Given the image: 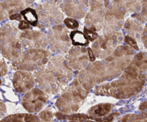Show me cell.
<instances>
[{
	"label": "cell",
	"mask_w": 147,
	"mask_h": 122,
	"mask_svg": "<svg viewBox=\"0 0 147 122\" xmlns=\"http://www.w3.org/2000/svg\"><path fill=\"white\" fill-rule=\"evenodd\" d=\"M14 87L18 92L23 93L30 91L34 85V77L26 71H17L13 78Z\"/></svg>",
	"instance_id": "9c48e42d"
},
{
	"label": "cell",
	"mask_w": 147,
	"mask_h": 122,
	"mask_svg": "<svg viewBox=\"0 0 147 122\" xmlns=\"http://www.w3.org/2000/svg\"><path fill=\"white\" fill-rule=\"evenodd\" d=\"M20 14H22L24 19L27 21L30 25L34 26V27L37 25V23H38V16H37L35 10L32 8H27L25 9L22 10L20 12Z\"/></svg>",
	"instance_id": "2e32d148"
},
{
	"label": "cell",
	"mask_w": 147,
	"mask_h": 122,
	"mask_svg": "<svg viewBox=\"0 0 147 122\" xmlns=\"http://www.w3.org/2000/svg\"><path fill=\"white\" fill-rule=\"evenodd\" d=\"M64 24L66 27L70 29H76L78 28L79 23L76 19L72 18H66L64 20Z\"/></svg>",
	"instance_id": "ac0fdd59"
},
{
	"label": "cell",
	"mask_w": 147,
	"mask_h": 122,
	"mask_svg": "<svg viewBox=\"0 0 147 122\" xmlns=\"http://www.w3.org/2000/svg\"><path fill=\"white\" fill-rule=\"evenodd\" d=\"M88 93V89L79 80L76 79L69 89L59 97L56 106L64 114H74L82 106Z\"/></svg>",
	"instance_id": "277c9868"
},
{
	"label": "cell",
	"mask_w": 147,
	"mask_h": 122,
	"mask_svg": "<svg viewBox=\"0 0 147 122\" xmlns=\"http://www.w3.org/2000/svg\"><path fill=\"white\" fill-rule=\"evenodd\" d=\"M38 117L42 122H52L53 119V113L48 110H45L40 112Z\"/></svg>",
	"instance_id": "e0dca14e"
},
{
	"label": "cell",
	"mask_w": 147,
	"mask_h": 122,
	"mask_svg": "<svg viewBox=\"0 0 147 122\" xmlns=\"http://www.w3.org/2000/svg\"><path fill=\"white\" fill-rule=\"evenodd\" d=\"M67 122H78V121H69Z\"/></svg>",
	"instance_id": "d4e9b609"
},
{
	"label": "cell",
	"mask_w": 147,
	"mask_h": 122,
	"mask_svg": "<svg viewBox=\"0 0 147 122\" xmlns=\"http://www.w3.org/2000/svg\"><path fill=\"white\" fill-rule=\"evenodd\" d=\"M70 38L74 46H86L89 43V40L84 33L78 30H75L70 32Z\"/></svg>",
	"instance_id": "9a60e30c"
},
{
	"label": "cell",
	"mask_w": 147,
	"mask_h": 122,
	"mask_svg": "<svg viewBox=\"0 0 147 122\" xmlns=\"http://www.w3.org/2000/svg\"><path fill=\"white\" fill-rule=\"evenodd\" d=\"M57 119L59 120H70V121H76L78 122H113V119L117 116H119L118 113H112L109 114L106 117L103 118H96L89 114H65L61 112L56 113L55 114Z\"/></svg>",
	"instance_id": "ba28073f"
},
{
	"label": "cell",
	"mask_w": 147,
	"mask_h": 122,
	"mask_svg": "<svg viewBox=\"0 0 147 122\" xmlns=\"http://www.w3.org/2000/svg\"><path fill=\"white\" fill-rule=\"evenodd\" d=\"M126 71L133 74H144L147 71V53H139L126 68Z\"/></svg>",
	"instance_id": "8fae6325"
},
{
	"label": "cell",
	"mask_w": 147,
	"mask_h": 122,
	"mask_svg": "<svg viewBox=\"0 0 147 122\" xmlns=\"http://www.w3.org/2000/svg\"><path fill=\"white\" fill-rule=\"evenodd\" d=\"M88 54V57L89 59H90V61H94L95 59H96V55H95L94 52H93V49L91 48H88L87 49Z\"/></svg>",
	"instance_id": "7402d4cb"
},
{
	"label": "cell",
	"mask_w": 147,
	"mask_h": 122,
	"mask_svg": "<svg viewBox=\"0 0 147 122\" xmlns=\"http://www.w3.org/2000/svg\"><path fill=\"white\" fill-rule=\"evenodd\" d=\"M83 33L86 35V37H87L88 39L90 41H95L98 38V34L96 31L90 29L86 28V27L84 28V32Z\"/></svg>",
	"instance_id": "d6986e66"
},
{
	"label": "cell",
	"mask_w": 147,
	"mask_h": 122,
	"mask_svg": "<svg viewBox=\"0 0 147 122\" xmlns=\"http://www.w3.org/2000/svg\"><path fill=\"white\" fill-rule=\"evenodd\" d=\"M143 41L147 48V31H146V32L144 33V35L143 36Z\"/></svg>",
	"instance_id": "cb8c5ba5"
},
{
	"label": "cell",
	"mask_w": 147,
	"mask_h": 122,
	"mask_svg": "<svg viewBox=\"0 0 147 122\" xmlns=\"http://www.w3.org/2000/svg\"><path fill=\"white\" fill-rule=\"evenodd\" d=\"M124 41L127 44H129L130 47H131L132 48L134 49L135 50H139V47H138V44L136 43V40L134 38H132L131 37H130L129 35H126L125 37Z\"/></svg>",
	"instance_id": "ffe728a7"
},
{
	"label": "cell",
	"mask_w": 147,
	"mask_h": 122,
	"mask_svg": "<svg viewBox=\"0 0 147 122\" xmlns=\"http://www.w3.org/2000/svg\"><path fill=\"white\" fill-rule=\"evenodd\" d=\"M112 109L111 104H99L93 106L88 111V114L96 118H103L109 115Z\"/></svg>",
	"instance_id": "4fadbf2b"
},
{
	"label": "cell",
	"mask_w": 147,
	"mask_h": 122,
	"mask_svg": "<svg viewBox=\"0 0 147 122\" xmlns=\"http://www.w3.org/2000/svg\"><path fill=\"white\" fill-rule=\"evenodd\" d=\"M35 80L42 89L50 94H56L64 89L72 77V71L67 61L56 57L46 67L36 71Z\"/></svg>",
	"instance_id": "7a4b0ae2"
},
{
	"label": "cell",
	"mask_w": 147,
	"mask_h": 122,
	"mask_svg": "<svg viewBox=\"0 0 147 122\" xmlns=\"http://www.w3.org/2000/svg\"><path fill=\"white\" fill-rule=\"evenodd\" d=\"M138 114H127L122 117L118 122H147V101L140 105Z\"/></svg>",
	"instance_id": "7c38bea8"
},
{
	"label": "cell",
	"mask_w": 147,
	"mask_h": 122,
	"mask_svg": "<svg viewBox=\"0 0 147 122\" xmlns=\"http://www.w3.org/2000/svg\"><path fill=\"white\" fill-rule=\"evenodd\" d=\"M119 40L114 35L102 37L93 45V51L96 57L98 58H106L113 53Z\"/></svg>",
	"instance_id": "52a82bcc"
},
{
	"label": "cell",
	"mask_w": 147,
	"mask_h": 122,
	"mask_svg": "<svg viewBox=\"0 0 147 122\" xmlns=\"http://www.w3.org/2000/svg\"><path fill=\"white\" fill-rule=\"evenodd\" d=\"M133 54V50L129 47H119L113 55L88 66L81 71L79 81L89 90L97 83L116 77L130 62Z\"/></svg>",
	"instance_id": "6da1fadb"
},
{
	"label": "cell",
	"mask_w": 147,
	"mask_h": 122,
	"mask_svg": "<svg viewBox=\"0 0 147 122\" xmlns=\"http://www.w3.org/2000/svg\"><path fill=\"white\" fill-rule=\"evenodd\" d=\"M86 49L83 48L73 49L67 55V64L70 68L81 69L88 64V56Z\"/></svg>",
	"instance_id": "30bf717a"
},
{
	"label": "cell",
	"mask_w": 147,
	"mask_h": 122,
	"mask_svg": "<svg viewBox=\"0 0 147 122\" xmlns=\"http://www.w3.org/2000/svg\"><path fill=\"white\" fill-rule=\"evenodd\" d=\"M146 79L145 74L133 75L125 71L120 79L100 86L95 91L98 95L110 96L116 99H127L140 92Z\"/></svg>",
	"instance_id": "3957f363"
},
{
	"label": "cell",
	"mask_w": 147,
	"mask_h": 122,
	"mask_svg": "<svg viewBox=\"0 0 147 122\" xmlns=\"http://www.w3.org/2000/svg\"><path fill=\"white\" fill-rule=\"evenodd\" d=\"M30 24L27 22L25 20H22L20 21L18 25V28L21 30H25V29H30Z\"/></svg>",
	"instance_id": "44dd1931"
},
{
	"label": "cell",
	"mask_w": 147,
	"mask_h": 122,
	"mask_svg": "<svg viewBox=\"0 0 147 122\" xmlns=\"http://www.w3.org/2000/svg\"><path fill=\"white\" fill-rule=\"evenodd\" d=\"M50 54L41 49H30L14 61L13 66L18 69L33 70L47 62Z\"/></svg>",
	"instance_id": "5b68a950"
},
{
	"label": "cell",
	"mask_w": 147,
	"mask_h": 122,
	"mask_svg": "<svg viewBox=\"0 0 147 122\" xmlns=\"http://www.w3.org/2000/svg\"><path fill=\"white\" fill-rule=\"evenodd\" d=\"M47 102L45 93L39 89H33L29 91L22 99V106L30 113L40 111Z\"/></svg>",
	"instance_id": "8992f818"
},
{
	"label": "cell",
	"mask_w": 147,
	"mask_h": 122,
	"mask_svg": "<svg viewBox=\"0 0 147 122\" xmlns=\"http://www.w3.org/2000/svg\"><path fill=\"white\" fill-rule=\"evenodd\" d=\"M22 14H18V13L11 14V15H10L9 17V19L11 20H17V21H22Z\"/></svg>",
	"instance_id": "603a6c76"
},
{
	"label": "cell",
	"mask_w": 147,
	"mask_h": 122,
	"mask_svg": "<svg viewBox=\"0 0 147 122\" xmlns=\"http://www.w3.org/2000/svg\"><path fill=\"white\" fill-rule=\"evenodd\" d=\"M1 122H42L39 117L33 114H18L10 115L3 119Z\"/></svg>",
	"instance_id": "5bb4252c"
}]
</instances>
